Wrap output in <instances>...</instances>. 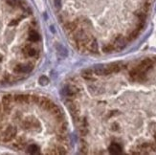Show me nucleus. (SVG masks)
<instances>
[]
</instances>
